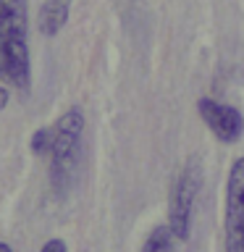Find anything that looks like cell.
Segmentation results:
<instances>
[{"label":"cell","instance_id":"obj_1","mask_svg":"<svg viewBox=\"0 0 244 252\" xmlns=\"http://www.w3.org/2000/svg\"><path fill=\"white\" fill-rule=\"evenodd\" d=\"M0 82L16 90H27L31 82L27 0H0Z\"/></svg>","mask_w":244,"mask_h":252},{"label":"cell","instance_id":"obj_2","mask_svg":"<svg viewBox=\"0 0 244 252\" xmlns=\"http://www.w3.org/2000/svg\"><path fill=\"white\" fill-rule=\"evenodd\" d=\"M82 134H84V110L74 105L53 126L50 145V181L55 192L63 194L76 176V165L82 158Z\"/></svg>","mask_w":244,"mask_h":252},{"label":"cell","instance_id":"obj_3","mask_svg":"<svg viewBox=\"0 0 244 252\" xmlns=\"http://www.w3.org/2000/svg\"><path fill=\"white\" fill-rule=\"evenodd\" d=\"M200 187H202V165L197 158H189L184 168L179 171L176 181H173L168 202V226L181 242L189 239V231H192L194 202L200 197Z\"/></svg>","mask_w":244,"mask_h":252},{"label":"cell","instance_id":"obj_6","mask_svg":"<svg viewBox=\"0 0 244 252\" xmlns=\"http://www.w3.org/2000/svg\"><path fill=\"white\" fill-rule=\"evenodd\" d=\"M68 11H71V0H45L37 16V27L42 34L53 37L66 27L68 21Z\"/></svg>","mask_w":244,"mask_h":252},{"label":"cell","instance_id":"obj_5","mask_svg":"<svg viewBox=\"0 0 244 252\" xmlns=\"http://www.w3.org/2000/svg\"><path fill=\"white\" fill-rule=\"evenodd\" d=\"M197 110H200L205 126L226 145H231V142H236L244 134V116L236 108L226 105V102L202 97L197 102Z\"/></svg>","mask_w":244,"mask_h":252},{"label":"cell","instance_id":"obj_9","mask_svg":"<svg viewBox=\"0 0 244 252\" xmlns=\"http://www.w3.org/2000/svg\"><path fill=\"white\" fill-rule=\"evenodd\" d=\"M39 252H68V250H66V242H63V239H50V242L42 244V250H39Z\"/></svg>","mask_w":244,"mask_h":252},{"label":"cell","instance_id":"obj_4","mask_svg":"<svg viewBox=\"0 0 244 252\" xmlns=\"http://www.w3.org/2000/svg\"><path fill=\"white\" fill-rule=\"evenodd\" d=\"M226 252H244V155L234 160L226 181Z\"/></svg>","mask_w":244,"mask_h":252},{"label":"cell","instance_id":"obj_7","mask_svg":"<svg viewBox=\"0 0 244 252\" xmlns=\"http://www.w3.org/2000/svg\"><path fill=\"white\" fill-rule=\"evenodd\" d=\"M173 242H176V234L171 231V226H157L145 239L142 252H173Z\"/></svg>","mask_w":244,"mask_h":252},{"label":"cell","instance_id":"obj_8","mask_svg":"<svg viewBox=\"0 0 244 252\" xmlns=\"http://www.w3.org/2000/svg\"><path fill=\"white\" fill-rule=\"evenodd\" d=\"M50 145H53V129H37L29 139V147L34 155H50Z\"/></svg>","mask_w":244,"mask_h":252},{"label":"cell","instance_id":"obj_11","mask_svg":"<svg viewBox=\"0 0 244 252\" xmlns=\"http://www.w3.org/2000/svg\"><path fill=\"white\" fill-rule=\"evenodd\" d=\"M0 252H13V250H11V247H8V244H5V242H0Z\"/></svg>","mask_w":244,"mask_h":252},{"label":"cell","instance_id":"obj_10","mask_svg":"<svg viewBox=\"0 0 244 252\" xmlns=\"http://www.w3.org/2000/svg\"><path fill=\"white\" fill-rule=\"evenodd\" d=\"M8 105V90H5V87H0V110H3Z\"/></svg>","mask_w":244,"mask_h":252}]
</instances>
